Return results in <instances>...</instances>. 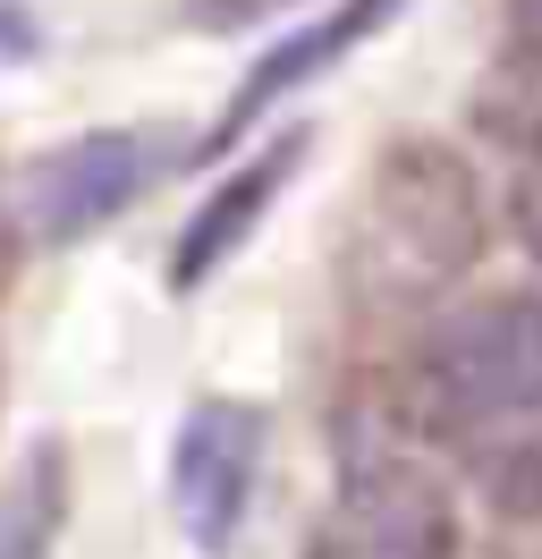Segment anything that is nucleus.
<instances>
[{
    "mask_svg": "<svg viewBox=\"0 0 542 559\" xmlns=\"http://www.w3.org/2000/svg\"><path fill=\"white\" fill-rule=\"evenodd\" d=\"M43 51V26H34L26 0H0V69H17V60H34Z\"/></svg>",
    "mask_w": 542,
    "mask_h": 559,
    "instance_id": "nucleus-12",
    "label": "nucleus"
},
{
    "mask_svg": "<svg viewBox=\"0 0 542 559\" xmlns=\"http://www.w3.org/2000/svg\"><path fill=\"white\" fill-rule=\"evenodd\" d=\"M305 0H187V26L196 35H237V26H271V17H297Z\"/></svg>",
    "mask_w": 542,
    "mask_h": 559,
    "instance_id": "nucleus-10",
    "label": "nucleus"
},
{
    "mask_svg": "<svg viewBox=\"0 0 542 559\" xmlns=\"http://www.w3.org/2000/svg\"><path fill=\"white\" fill-rule=\"evenodd\" d=\"M305 559H467L458 491L406 424L390 416L339 424V484L331 509L305 534Z\"/></svg>",
    "mask_w": 542,
    "mask_h": 559,
    "instance_id": "nucleus-3",
    "label": "nucleus"
},
{
    "mask_svg": "<svg viewBox=\"0 0 542 559\" xmlns=\"http://www.w3.org/2000/svg\"><path fill=\"white\" fill-rule=\"evenodd\" d=\"M263 457H271V407L263 399H237V390H203L196 407L169 432V525L187 534L196 559H229L246 518H255V491H263Z\"/></svg>",
    "mask_w": 542,
    "mask_h": 559,
    "instance_id": "nucleus-4",
    "label": "nucleus"
},
{
    "mask_svg": "<svg viewBox=\"0 0 542 559\" xmlns=\"http://www.w3.org/2000/svg\"><path fill=\"white\" fill-rule=\"evenodd\" d=\"M500 51L542 69V0H500Z\"/></svg>",
    "mask_w": 542,
    "mask_h": 559,
    "instance_id": "nucleus-11",
    "label": "nucleus"
},
{
    "mask_svg": "<svg viewBox=\"0 0 542 559\" xmlns=\"http://www.w3.org/2000/svg\"><path fill=\"white\" fill-rule=\"evenodd\" d=\"M305 153H314V128H280V136H263L255 153H237L229 170L212 178V195H203V204L178 221V238H169V263H162L169 297L212 288V280L255 246V229L271 221V204H280L288 178L305 170Z\"/></svg>",
    "mask_w": 542,
    "mask_h": 559,
    "instance_id": "nucleus-7",
    "label": "nucleus"
},
{
    "mask_svg": "<svg viewBox=\"0 0 542 559\" xmlns=\"http://www.w3.org/2000/svg\"><path fill=\"white\" fill-rule=\"evenodd\" d=\"M169 162H178V144L162 128H85V136L17 162L9 221L34 246H76V238H94V229H110L128 204H144Z\"/></svg>",
    "mask_w": 542,
    "mask_h": 559,
    "instance_id": "nucleus-5",
    "label": "nucleus"
},
{
    "mask_svg": "<svg viewBox=\"0 0 542 559\" xmlns=\"http://www.w3.org/2000/svg\"><path fill=\"white\" fill-rule=\"evenodd\" d=\"M508 238L526 246V263L542 272V153H526L508 170Z\"/></svg>",
    "mask_w": 542,
    "mask_h": 559,
    "instance_id": "nucleus-9",
    "label": "nucleus"
},
{
    "mask_svg": "<svg viewBox=\"0 0 542 559\" xmlns=\"http://www.w3.org/2000/svg\"><path fill=\"white\" fill-rule=\"evenodd\" d=\"M406 424L458 457L542 432V288L467 297L424 322L406 356Z\"/></svg>",
    "mask_w": 542,
    "mask_h": 559,
    "instance_id": "nucleus-2",
    "label": "nucleus"
},
{
    "mask_svg": "<svg viewBox=\"0 0 542 559\" xmlns=\"http://www.w3.org/2000/svg\"><path fill=\"white\" fill-rule=\"evenodd\" d=\"M415 0H331V9H314V17H297L288 35H271L263 43V60L237 76V94L221 103V119L203 128L196 153H237V144L263 128L280 103H297L305 85H322L331 69H347L365 43H381L390 26H399Z\"/></svg>",
    "mask_w": 542,
    "mask_h": 559,
    "instance_id": "nucleus-6",
    "label": "nucleus"
},
{
    "mask_svg": "<svg viewBox=\"0 0 542 559\" xmlns=\"http://www.w3.org/2000/svg\"><path fill=\"white\" fill-rule=\"evenodd\" d=\"M68 525V450L43 432L0 484V559H51Z\"/></svg>",
    "mask_w": 542,
    "mask_h": 559,
    "instance_id": "nucleus-8",
    "label": "nucleus"
},
{
    "mask_svg": "<svg viewBox=\"0 0 542 559\" xmlns=\"http://www.w3.org/2000/svg\"><path fill=\"white\" fill-rule=\"evenodd\" d=\"M483 246H492V195L474 162L440 136H390L356 187L339 272L365 306L406 314V306H440L483 263Z\"/></svg>",
    "mask_w": 542,
    "mask_h": 559,
    "instance_id": "nucleus-1",
    "label": "nucleus"
}]
</instances>
